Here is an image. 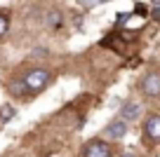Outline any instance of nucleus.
<instances>
[{
  "label": "nucleus",
  "instance_id": "f257e3e1",
  "mask_svg": "<svg viewBox=\"0 0 160 157\" xmlns=\"http://www.w3.org/2000/svg\"><path fill=\"white\" fill-rule=\"evenodd\" d=\"M52 70L42 68V66H38V68H31L26 70L24 75H21V84H24V96L26 98H33L35 94H40L42 89L47 87V84L52 82Z\"/></svg>",
  "mask_w": 160,
  "mask_h": 157
},
{
  "label": "nucleus",
  "instance_id": "f03ea898",
  "mask_svg": "<svg viewBox=\"0 0 160 157\" xmlns=\"http://www.w3.org/2000/svg\"><path fill=\"white\" fill-rule=\"evenodd\" d=\"M111 155H113V148L104 138H92L82 145V157H111Z\"/></svg>",
  "mask_w": 160,
  "mask_h": 157
},
{
  "label": "nucleus",
  "instance_id": "7ed1b4c3",
  "mask_svg": "<svg viewBox=\"0 0 160 157\" xmlns=\"http://www.w3.org/2000/svg\"><path fill=\"white\" fill-rule=\"evenodd\" d=\"M141 94L146 98H160V70H151L141 78V84H139Z\"/></svg>",
  "mask_w": 160,
  "mask_h": 157
},
{
  "label": "nucleus",
  "instance_id": "20e7f679",
  "mask_svg": "<svg viewBox=\"0 0 160 157\" xmlns=\"http://www.w3.org/2000/svg\"><path fill=\"white\" fill-rule=\"evenodd\" d=\"M127 129H130V122H125L122 117H115L104 127V136L106 141H122L127 136Z\"/></svg>",
  "mask_w": 160,
  "mask_h": 157
},
{
  "label": "nucleus",
  "instance_id": "39448f33",
  "mask_svg": "<svg viewBox=\"0 0 160 157\" xmlns=\"http://www.w3.org/2000/svg\"><path fill=\"white\" fill-rule=\"evenodd\" d=\"M144 136H146V141L148 143H160V113H153V115H148L146 117V122H144Z\"/></svg>",
  "mask_w": 160,
  "mask_h": 157
},
{
  "label": "nucleus",
  "instance_id": "423d86ee",
  "mask_svg": "<svg viewBox=\"0 0 160 157\" xmlns=\"http://www.w3.org/2000/svg\"><path fill=\"white\" fill-rule=\"evenodd\" d=\"M120 117L125 120V122H137V120L141 117V106L137 101H125L122 106H120Z\"/></svg>",
  "mask_w": 160,
  "mask_h": 157
},
{
  "label": "nucleus",
  "instance_id": "0eeeda50",
  "mask_svg": "<svg viewBox=\"0 0 160 157\" xmlns=\"http://www.w3.org/2000/svg\"><path fill=\"white\" fill-rule=\"evenodd\" d=\"M45 24H47V28H59V26L64 24V14H61L59 10H50L45 14Z\"/></svg>",
  "mask_w": 160,
  "mask_h": 157
},
{
  "label": "nucleus",
  "instance_id": "6e6552de",
  "mask_svg": "<svg viewBox=\"0 0 160 157\" xmlns=\"http://www.w3.org/2000/svg\"><path fill=\"white\" fill-rule=\"evenodd\" d=\"M10 94H12V96H17V98H26L24 96V84H21V78H14L10 82Z\"/></svg>",
  "mask_w": 160,
  "mask_h": 157
},
{
  "label": "nucleus",
  "instance_id": "1a4fd4ad",
  "mask_svg": "<svg viewBox=\"0 0 160 157\" xmlns=\"http://www.w3.org/2000/svg\"><path fill=\"white\" fill-rule=\"evenodd\" d=\"M7 31H10V14L0 10V38H5Z\"/></svg>",
  "mask_w": 160,
  "mask_h": 157
},
{
  "label": "nucleus",
  "instance_id": "9d476101",
  "mask_svg": "<svg viewBox=\"0 0 160 157\" xmlns=\"http://www.w3.org/2000/svg\"><path fill=\"white\" fill-rule=\"evenodd\" d=\"M14 115H17V108H12V106H5V108H2V122L12 120Z\"/></svg>",
  "mask_w": 160,
  "mask_h": 157
},
{
  "label": "nucleus",
  "instance_id": "9b49d317",
  "mask_svg": "<svg viewBox=\"0 0 160 157\" xmlns=\"http://www.w3.org/2000/svg\"><path fill=\"white\" fill-rule=\"evenodd\" d=\"M99 2H106V0H99Z\"/></svg>",
  "mask_w": 160,
  "mask_h": 157
}]
</instances>
